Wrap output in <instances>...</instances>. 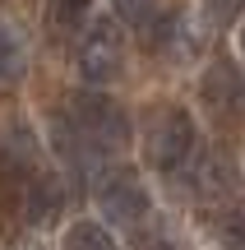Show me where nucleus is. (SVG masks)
<instances>
[{"label": "nucleus", "instance_id": "14", "mask_svg": "<svg viewBox=\"0 0 245 250\" xmlns=\"http://www.w3.org/2000/svg\"><path fill=\"white\" fill-rule=\"evenodd\" d=\"M14 250H46V246H42V241H37V236H33V241H19Z\"/></svg>", "mask_w": 245, "mask_h": 250}, {"label": "nucleus", "instance_id": "5", "mask_svg": "<svg viewBox=\"0 0 245 250\" xmlns=\"http://www.w3.org/2000/svg\"><path fill=\"white\" fill-rule=\"evenodd\" d=\"M199 102L213 116V125H222V130L241 125L245 121V74H241V65L227 61V56L208 61V70L199 74Z\"/></svg>", "mask_w": 245, "mask_h": 250}, {"label": "nucleus", "instance_id": "6", "mask_svg": "<svg viewBox=\"0 0 245 250\" xmlns=\"http://www.w3.org/2000/svg\"><path fill=\"white\" fill-rule=\"evenodd\" d=\"M14 204H19V213H23V223L28 227H51L56 218H60V208H65V190H60V181L51 176V171H28V176H19L14 181Z\"/></svg>", "mask_w": 245, "mask_h": 250}, {"label": "nucleus", "instance_id": "1", "mask_svg": "<svg viewBox=\"0 0 245 250\" xmlns=\"http://www.w3.org/2000/svg\"><path fill=\"white\" fill-rule=\"evenodd\" d=\"M144 162L157 171V176H176L185 162L194 158V144H199V130H194V116L176 102H162V107L148 111L144 121Z\"/></svg>", "mask_w": 245, "mask_h": 250}, {"label": "nucleus", "instance_id": "15", "mask_svg": "<svg viewBox=\"0 0 245 250\" xmlns=\"http://www.w3.org/2000/svg\"><path fill=\"white\" fill-rule=\"evenodd\" d=\"M241 56H245V23H241Z\"/></svg>", "mask_w": 245, "mask_h": 250}, {"label": "nucleus", "instance_id": "4", "mask_svg": "<svg viewBox=\"0 0 245 250\" xmlns=\"http://www.w3.org/2000/svg\"><path fill=\"white\" fill-rule=\"evenodd\" d=\"M93 199H97V208L111 218V227H139L153 213V199H148L144 181L130 167H107L97 176V186H93Z\"/></svg>", "mask_w": 245, "mask_h": 250}, {"label": "nucleus", "instance_id": "2", "mask_svg": "<svg viewBox=\"0 0 245 250\" xmlns=\"http://www.w3.org/2000/svg\"><path fill=\"white\" fill-rule=\"evenodd\" d=\"M65 121L88 153H120L130 144V116L107 93H74Z\"/></svg>", "mask_w": 245, "mask_h": 250}, {"label": "nucleus", "instance_id": "7", "mask_svg": "<svg viewBox=\"0 0 245 250\" xmlns=\"http://www.w3.org/2000/svg\"><path fill=\"white\" fill-rule=\"evenodd\" d=\"M194 195L199 199H218V204L241 195V171H236V162H231L227 148H213L208 158L194 167Z\"/></svg>", "mask_w": 245, "mask_h": 250}, {"label": "nucleus", "instance_id": "13", "mask_svg": "<svg viewBox=\"0 0 245 250\" xmlns=\"http://www.w3.org/2000/svg\"><path fill=\"white\" fill-rule=\"evenodd\" d=\"M245 9V0H204V14H208V23H231V19H236Z\"/></svg>", "mask_w": 245, "mask_h": 250}, {"label": "nucleus", "instance_id": "10", "mask_svg": "<svg viewBox=\"0 0 245 250\" xmlns=\"http://www.w3.org/2000/svg\"><path fill=\"white\" fill-rule=\"evenodd\" d=\"M60 250H116V241L102 223H74V227H65Z\"/></svg>", "mask_w": 245, "mask_h": 250}, {"label": "nucleus", "instance_id": "11", "mask_svg": "<svg viewBox=\"0 0 245 250\" xmlns=\"http://www.w3.org/2000/svg\"><path fill=\"white\" fill-rule=\"evenodd\" d=\"M93 0H46V28L51 33H74L88 19Z\"/></svg>", "mask_w": 245, "mask_h": 250}, {"label": "nucleus", "instance_id": "12", "mask_svg": "<svg viewBox=\"0 0 245 250\" xmlns=\"http://www.w3.org/2000/svg\"><path fill=\"white\" fill-rule=\"evenodd\" d=\"M23 74V42H19V23H5V83L14 88Z\"/></svg>", "mask_w": 245, "mask_h": 250}, {"label": "nucleus", "instance_id": "3", "mask_svg": "<svg viewBox=\"0 0 245 250\" xmlns=\"http://www.w3.org/2000/svg\"><path fill=\"white\" fill-rule=\"evenodd\" d=\"M74 70L93 88L120 79V70H125V33H120V19L107 14V19H93L83 28L79 46H74Z\"/></svg>", "mask_w": 245, "mask_h": 250}, {"label": "nucleus", "instance_id": "8", "mask_svg": "<svg viewBox=\"0 0 245 250\" xmlns=\"http://www.w3.org/2000/svg\"><path fill=\"white\" fill-rule=\"evenodd\" d=\"M204 236H208V250H245V213H236V208L208 213Z\"/></svg>", "mask_w": 245, "mask_h": 250}, {"label": "nucleus", "instance_id": "9", "mask_svg": "<svg viewBox=\"0 0 245 250\" xmlns=\"http://www.w3.org/2000/svg\"><path fill=\"white\" fill-rule=\"evenodd\" d=\"M5 158H9V176H28L37 171V139L28 134L23 121H9V139H5Z\"/></svg>", "mask_w": 245, "mask_h": 250}]
</instances>
